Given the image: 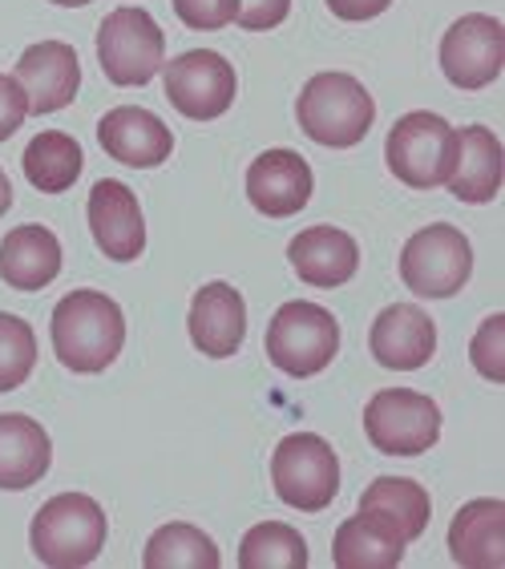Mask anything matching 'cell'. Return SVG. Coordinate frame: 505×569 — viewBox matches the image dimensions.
I'll list each match as a JSON object with an SVG mask.
<instances>
[{
  "instance_id": "1",
  "label": "cell",
  "mask_w": 505,
  "mask_h": 569,
  "mask_svg": "<svg viewBox=\"0 0 505 569\" xmlns=\"http://www.w3.org/2000/svg\"><path fill=\"white\" fill-rule=\"evenodd\" d=\"M57 360L69 372H106L126 343V316L106 291H69L49 319Z\"/></svg>"
},
{
  "instance_id": "2",
  "label": "cell",
  "mask_w": 505,
  "mask_h": 569,
  "mask_svg": "<svg viewBox=\"0 0 505 569\" xmlns=\"http://www.w3.org/2000/svg\"><path fill=\"white\" fill-rule=\"evenodd\" d=\"M296 118L299 130L316 146L348 150V146H360L373 130L376 101L351 73H316L299 93Z\"/></svg>"
},
{
  "instance_id": "3",
  "label": "cell",
  "mask_w": 505,
  "mask_h": 569,
  "mask_svg": "<svg viewBox=\"0 0 505 569\" xmlns=\"http://www.w3.org/2000/svg\"><path fill=\"white\" fill-rule=\"evenodd\" d=\"M106 509L86 493H57L44 501L29 529V546L33 558L49 569H81L98 561L106 546Z\"/></svg>"
},
{
  "instance_id": "4",
  "label": "cell",
  "mask_w": 505,
  "mask_h": 569,
  "mask_svg": "<svg viewBox=\"0 0 505 569\" xmlns=\"http://www.w3.org/2000/svg\"><path fill=\"white\" fill-rule=\"evenodd\" d=\"M264 348L279 372L296 376V380L319 376L340 351V323L328 307L311 303V299H291L267 323Z\"/></svg>"
},
{
  "instance_id": "5",
  "label": "cell",
  "mask_w": 505,
  "mask_h": 569,
  "mask_svg": "<svg viewBox=\"0 0 505 569\" xmlns=\"http://www.w3.org/2000/svg\"><path fill=\"white\" fill-rule=\"evenodd\" d=\"M385 162L413 190L445 187L453 174V162H457V130L440 113H428V110L405 113L388 130Z\"/></svg>"
},
{
  "instance_id": "6",
  "label": "cell",
  "mask_w": 505,
  "mask_h": 569,
  "mask_svg": "<svg viewBox=\"0 0 505 569\" xmlns=\"http://www.w3.org/2000/svg\"><path fill=\"white\" fill-rule=\"evenodd\" d=\"M275 497L299 513H324L340 493V460L316 432H291L271 452Z\"/></svg>"
},
{
  "instance_id": "7",
  "label": "cell",
  "mask_w": 505,
  "mask_h": 569,
  "mask_svg": "<svg viewBox=\"0 0 505 569\" xmlns=\"http://www.w3.org/2000/svg\"><path fill=\"white\" fill-rule=\"evenodd\" d=\"M98 61L113 86H146L166 66V33L146 9L121 4L98 29Z\"/></svg>"
},
{
  "instance_id": "8",
  "label": "cell",
  "mask_w": 505,
  "mask_h": 569,
  "mask_svg": "<svg viewBox=\"0 0 505 569\" xmlns=\"http://www.w3.org/2000/svg\"><path fill=\"white\" fill-rule=\"evenodd\" d=\"M364 432L385 457H420L440 440V408L413 388H380L364 405Z\"/></svg>"
},
{
  "instance_id": "9",
  "label": "cell",
  "mask_w": 505,
  "mask_h": 569,
  "mask_svg": "<svg viewBox=\"0 0 505 569\" xmlns=\"http://www.w3.org/2000/svg\"><path fill=\"white\" fill-rule=\"evenodd\" d=\"M473 274V247L449 222L417 230L400 251V279L420 299L457 296Z\"/></svg>"
},
{
  "instance_id": "10",
  "label": "cell",
  "mask_w": 505,
  "mask_h": 569,
  "mask_svg": "<svg viewBox=\"0 0 505 569\" xmlns=\"http://www.w3.org/2000/svg\"><path fill=\"white\" fill-rule=\"evenodd\" d=\"M162 86L170 106L182 118L215 121L231 110L239 77H235L231 61L215 49H190V53L175 57L170 66H162Z\"/></svg>"
},
{
  "instance_id": "11",
  "label": "cell",
  "mask_w": 505,
  "mask_h": 569,
  "mask_svg": "<svg viewBox=\"0 0 505 569\" xmlns=\"http://www.w3.org/2000/svg\"><path fill=\"white\" fill-rule=\"evenodd\" d=\"M505 29L489 12H469L440 37V69L457 89H485L502 77Z\"/></svg>"
},
{
  "instance_id": "12",
  "label": "cell",
  "mask_w": 505,
  "mask_h": 569,
  "mask_svg": "<svg viewBox=\"0 0 505 569\" xmlns=\"http://www.w3.org/2000/svg\"><path fill=\"white\" fill-rule=\"evenodd\" d=\"M89 230L101 254L113 263H133L146 251V219L138 194L118 178H101L89 190Z\"/></svg>"
},
{
  "instance_id": "13",
  "label": "cell",
  "mask_w": 505,
  "mask_h": 569,
  "mask_svg": "<svg viewBox=\"0 0 505 569\" xmlns=\"http://www.w3.org/2000/svg\"><path fill=\"white\" fill-rule=\"evenodd\" d=\"M17 86L29 98V113H57L66 110L69 101L78 98L81 86V61L73 53V44L66 41H37L29 44L17 61Z\"/></svg>"
},
{
  "instance_id": "14",
  "label": "cell",
  "mask_w": 505,
  "mask_h": 569,
  "mask_svg": "<svg viewBox=\"0 0 505 569\" xmlns=\"http://www.w3.org/2000/svg\"><path fill=\"white\" fill-rule=\"evenodd\" d=\"M311 166L296 150H267L247 166V198L267 219H291L311 202Z\"/></svg>"
},
{
  "instance_id": "15",
  "label": "cell",
  "mask_w": 505,
  "mask_h": 569,
  "mask_svg": "<svg viewBox=\"0 0 505 569\" xmlns=\"http://www.w3.org/2000/svg\"><path fill=\"white\" fill-rule=\"evenodd\" d=\"M368 348H373L380 368L417 372V368H425L433 360V351H437V323L417 303H393L373 319Z\"/></svg>"
},
{
  "instance_id": "16",
  "label": "cell",
  "mask_w": 505,
  "mask_h": 569,
  "mask_svg": "<svg viewBox=\"0 0 505 569\" xmlns=\"http://www.w3.org/2000/svg\"><path fill=\"white\" fill-rule=\"evenodd\" d=\"M98 142L113 162L133 170H155L175 150V133L158 113L142 106H118L98 121Z\"/></svg>"
},
{
  "instance_id": "17",
  "label": "cell",
  "mask_w": 505,
  "mask_h": 569,
  "mask_svg": "<svg viewBox=\"0 0 505 569\" xmlns=\"http://www.w3.org/2000/svg\"><path fill=\"white\" fill-rule=\"evenodd\" d=\"M190 343L210 360H227L247 340V303L231 283L198 287L190 299Z\"/></svg>"
},
{
  "instance_id": "18",
  "label": "cell",
  "mask_w": 505,
  "mask_h": 569,
  "mask_svg": "<svg viewBox=\"0 0 505 569\" xmlns=\"http://www.w3.org/2000/svg\"><path fill=\"white\" fill-rule=\"evenodd\" d=\"M287 259H291L299 279L311 287H344L351 274L360 271V247L340 227L299 230L287 247Z\"/></svg>"
},
{
  "instance_id": "19",
  "label": "cell",
  "mask_w": 505,
  "mask_h": 569,
  "mask_svg": "<svg viewBox=\"0 0 505 569\" xmlns=\"http://www.w3.org/2000/svg\"><path fill=\"white\" fill-rule=\"evenodd\" d=\"M505 505L497 497H477L462 505L449 526V558L465 569L505 566Z\"/></svg>"
},
{
  "instance_id": "20",
  "label": "cell",
  "mask_w": 505,
  "mask_h": 569,
  "mask_svg": "<svg viewBox=\"0 0 505 569\" xmlns=\"http://www.w3.org/2000/svg\"><path fill=\"white\" fill-rule=\"evenodd\" d=\"M449 194L457 202L482 207L502 194V142L485 126H465L457 130V162L449 174Z\"/></svg>"
},
{
  "instance_id": "21",
  "label": "cell",
  "mask_w": 505,
  "mask_h": 569,
  "mask_svg": "<svg viewBox=\"0 0 505 569\" xmlns=\"http://www.w3.org/2000/svg\"><path fill=\"white\" fill-rule=\"evenodd\" d=\"M53 465V445L41 420L24 412H0V489H33Z\"/></svg>"
},
{
  "instance_id": "22",
  "label": "cell",
  "mask_w": 505,
  "mask_h": 569,
  "mask_svg": "<svg viewBox=\"0 0 505 569\" xmlns=\"http://www.w3.org/2000/svg\"><path fill=\"white\" fill-rule=\"evenodd\" d=\"M61 274V242L49 227L29 222L4 234L0 242V279L12 291H41Z\"/></svg>"
},
{
  "instance_id": "23",
  "label": "cell",
  "mask_w": 505,
  "mask_h": 569,
  "mask_svg": "<svg viewBox=\"0 0 505 569\" xmlns=\"http://www.w3.org/2000/svg\"><path fill=\"white\" fill-rule=\"evenodd\" d=\"M360 513L376 517L380 526H388L405 541H417L428 529L433 501H428L425 485L408 481V477H376L360 497Z\"/></svg>"
},
{
  "instance_id": "24",
  "label": "cell",
  "mask_w": 505,
  "mask_h": 569,
  "mask_svg": "<svg viewBox=\"0 0 505 569\" xmlns=\"http://www.w3.org/2000/svg\"><path fill=\"white\" fill-rule=\"evenodd\" d=\"M405 537L380 526L376 517L356 513L336 529L331 561H336V569H396L405 561Z\"/></svg>"
},
{
  "instance_id": "25",
  "label": "cell",
  "mask_w": 505,
  "mask_h": 569,
  "mask_svg": "<svg viewBox=\"0 0 505 569\" xmlns=\"http://www.w3.org/2000/svg\"><path fill=\"white\" fill-rule=\"evenodd\" d=\"M21 162H24V178H29L41 194H66L81 178L86 158H81V146L73 133L44 130L29 142Z\"/></svg>"
},
{
  "instance_id": "26",
  "label": "cell",
  "mask_w": 505,
  "mask_h": 569,
  "mask_svg": "<svg viewBox=\"0 0 505 569\" xmlns=\"http://www.w3.org/2000/svg\"><path fill=\"white\" fill-rule=\"evenodd\" d=\"M142 566L146 569H219L222 558H219V546H215L202 529L187 526V521H170V526L150 533Z\"/></svg>"
},
{
  "instance_id": "27",
  "label": "cell",
  "mask_w": 505,
  "mask_h": 569,
  "mask_svg": "<svg viewBox=\"0 0 505 569\" xmlns=\"http://www.w3.org/2000/svg\"><path fill=\"white\" fill-rule=\"evenodd\" d=\"M239 566L242 569H304L308 566V541L299 537V529L284 526V521H264V526H255L242 533Z\"/></svg>"
},
{
  "instance_id": "28",
  "label": "cell",
  "mask_w": 505,
  "mask_h": 569,
  "mask_svg": "<svg viewBox=\"0 0 505 569\" xmlns=\"http://www.w3.org/2000/svg\"><path fill=\"white\" fill-rule=\"evenodd\" d=\"M37 368V336L21 316L0 311V392H17Z\"/></svg>"
},
{
  "instance_id": "29",
  "label": "cell",
  "mask_w": 505,
  "mask_h": 569,
  "mask_svg": "<svg viewBox=\"0 0 505 569\" xmlns=\"http://www.w3.org/2000/svg\"><path fill=\"white\" fill-rule=\"evenodd\" d=\"M502 336H505V316H489L482 323V331L473 336V368L485 376V380L502 383L505 380V363H502Z\"/></svg>"
},
{
  "instance_id": "30",
  "label": "cell",
  "mask_w": 505,
  "mask_h": 569,
  "mask_svg": "<svg viewBox=\"0 0 505 569\" xmlns=\"http://www.w3.org/2000/svg\"><path fill=\"white\" fill-rule=\"evenodd\" d=\"M175 12L178 21L195 29V33H215V29L235 24L239 0H175Z\"/></svg>"
},
{
  "instance_id": "31",
  "label": "cell",
  "mask_w": 505,
  "mask_h": 569,
  "mask_svg": "<svg viewBox=\"0 0 505 569\" xmlns=\"http://www.w3.org/2000/svg\"><path fill=\"white\" fill-rule=\"evenodd\" d=\"M287 12H291V0H239L235 24H239V29H247V33H264V29L284 24Z\"/></svg>"
},
{
  "instance_id": "32",
  "label": "cell",
  "mask_w": 505,
  "mask_h": 569,
  "mask_svg": "<svg viewBox=\"0 0 505 569\" xmlns=\"http://www.w3.org/2000/svg\"><path fill=\"white\" fill-rule=\"evenodd\" d=\"M24 118H29V98H24V89L17 86V77L0 73V142H9L12 133L21 130Z\"/></svg>"
},
{
  "instance_id": "33",
  "label": "cell",
  "mask_w": 505,
  "mask_h": 569,
  "mask_svg": "<svg viewBox=\"0 0 505 569\" xmlns=\"http://www.w3.org/2000/svg\"><path fill=\"white\" fill-rule=\"evenodd\" d=\"M393 0H328V9L340 17V21H373L388 9Z\"/></svg>"
},
{
  "instance_id": "34",
  "label": "cell",
  "mask_w": 505,
  "mask_h": 569,
  "mask_svg": "<svg viewBox=\"0 0 505 569\" xmlns=\"http://www.w3.org/2000/svg\"><path fill=\"white\" fill-rule=\"evenodd\" d=\"M9 207H12V182H9V174L0 170V219L9 214Z\"/></svg>"
},
{
  "instance_id": "35",
  "label": "cell",
  "mask_w": 505,
  "mask_h": 569,
  "mask_svg": "<svg viewBox=\"0 0 505 569\" xmlns=\"http://www.w3.org/2000/svg\"><path fill=\"white\" fill-rule=\"evenodd\" d=\"M53 4H66V9H81V4H89V0H53Z\"/></svg>"
}]
</instances>
